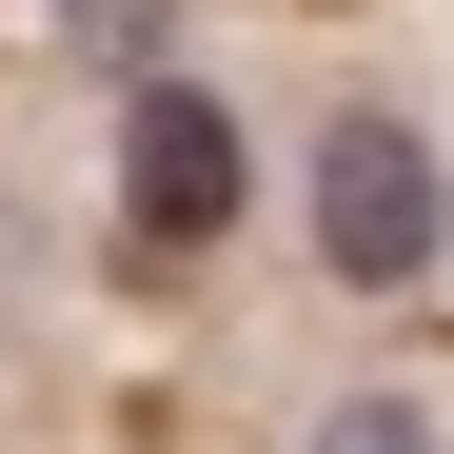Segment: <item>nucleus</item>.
<instances>
[{
  "label": "nucleus",
  "instance_id": "f257e3e1",
  "mask_svg": "<svg viewBox=\"0 0 454 454\" xmlns=\"http://www.w3.org/2000/svg\"><path fill=\"white\" fill-rule=\"evenodd\" d=\"M434 217H454V178H434L415 119H336V138H317V257H336L356 296L434 277Z\"/></svg>",
  "mask_w": 454,
  "mask_h": 454
},
{
  "label": "nucleus",
  "instance_id": "f03ea898",
  "mask_svg": "<svg viewBox=\"0 0 454 454\" xmlns=\"http://www.w3.org/2000/svg\"><path fill=\"white\" fill-rule=\"evenodd\" d=\"M119 178H138V217H159V238H217V217H238V119H217V99H138Z\"/></svg>",
  "mask_w": 454,
  "mask_h": 454
},
{
  "label": "nucleus",
  "instance_id": "7ed1b4c3",
  "mask_svg": "<svg viewBox=\"0 0 454 454\" xmlns=\"http://www.w3.org/2000/svg\"><path fill=\"white\" fill-rule=\"evenodd\" d=\"M317 454H454V434H434V395H336Z\"/></svg>",
  "mask_w": 454,
  "mask_h": 454
},
{
  "label": "nucleus",
  "instance_id": "20e7f679",
  "mask_svg": "<svg viewBox=\"0 0 454 454\" xmlns=\"http://www.w3.org/2000/svg\"><path fill=\"white\" fill-rule=\"evenodd\" d=\"M59 20H80L99 59H138V40H159V0H59Z\"/></svg>",
  "mask_w": 454,
  "mask_h": 454
}]
</instances>
